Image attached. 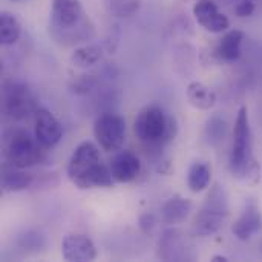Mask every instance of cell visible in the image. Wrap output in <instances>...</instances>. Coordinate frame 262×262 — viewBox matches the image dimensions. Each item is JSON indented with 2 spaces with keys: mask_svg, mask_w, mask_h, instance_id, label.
I'll use <instances>...</instances> for the list:
<instances>
[{
  "mask_svg": "<svg viewBox=\"0 0 262 262\" xmlns=\"http://www.w3.org/2000/svg\"><path fill=\"white\" fill-rule=\"evenodd\" d=\"M49 34L61 46H77L95 38V26L80 0H52Z\"/></svg>",
  "mask_w": 262,
  "mask_h": 262,
  "instance_id": "cell-1",
  "label": "cell"
},
{
  "mask_svg": "<svg viewBox=\"0 0 262 262\" xmlns=\"http://www.w3.org/2000/svg\"><path fill=\"white\" fill-rule=\"evenodd\" d=\"M68 178L78 189L112 187L111 169L103 163L98 147L91 141L80 143L68 163Z\"/></svg>",
  "mask_w": 262,
  "mask_h": 262,
  "instance_id": "cell-2",
  "label": "cell"
},
{
  "mask_svg": "<svg viewBox=\"0 0 262 262\" xmlns=\"http://www.w3.org/2000/svg\"><path fill=\"white\" fill-rule=\"evenodd\" d=\"M230 172L238 180L255 186L261 178V166L253 155V138L246 106L239 107L233 126V144L229 158Z\"/></svg>",
  "mask_w": 262,
  "mask_h": 262,
  "instance_id": "cell-3",
  "label": "cell"
},
{
  "mask_svg": "<svg viewBox=\"0 0 262 262\" xmlns=\"http://www.w3.org/2000/svg\"><path fill=\"white\" fill-rule=\"evenodd\" d=\"M134 130L137 138L147 147L163 149L175 138L178 123L177 118L167 114L163 107L147 106L137 115Z\"/></svg>",
  "mask_w": 262,
  "mask_h": 262,
  "instance_id": "cell-4",
  "label": "cell"
},
{
  "mask_svg": "<svg viewBox=\"0 0 262 262\" xmlns=\"http://www.w3.org/2000/svg\"><path fill=\"white\" fill-rule=\"evenodd\" d=\"M45 147L40 141L32 137L28 130L12 129L3 135V157L5 161L20 167L28 169L45 161Z\"/></svg>",
  "mask_w": 262,
  "mask_h": 262,
  "instance_id": "cell-5",
  "label": "cell"
},
{
  "mask_svg": "<svg viewBox=\"0 0 262 262\" xmlns=\"http://www.w3.org/2000/svg\"><path fill=\"white\" fill-rule=\"evenodd\" d=\"M229 196L220 183H215L207 193L204 204L193 220V232L196 236H212L215 235L229 216Z\"/></svg>",
  "mask_w": 262,
  "mask_h": 262,
  "instance_id": "cell-6",
  "label": "cell"
},
{
  "mask_svg": "<svg viewBox=\"0 0 262 262\" xmlns=\"http://www.w3.org/2000/svg\"><path fill=\"white\" fill-rule=\"evenodd\" d=\"M38 106L31 88L18 80H9L3 84V111L12 120H28L35 115Z\"/></svg>",
  "mask_w": 262,
  "mask_h": 262,
  "instance_id": "cell-7",
  "label": "cell"
},
{
  "mask_svg": "<svg viewBox=\"0 0 262 262\" xmlns=\"http://www.w3.org/2000/svg\"><path fill=\"white\" fill-rule=\"evenodd\" d=\"M94 135L103 150L117 152L126 140V121L112 112L101 114L94 123Z\"/></svg>",
  "mask_w": 262,
  "mask_h": 262,
  "instance_id": "cell-8",
  "label": "cell"
},
{
  "mask_svg": "<svg viewBox=\"0 0 262 262\" xmlns=\"http://www.w3.org/2000/svg\"><path fill=\"white\" fill-rule=\"evenodd\" d=\"M262 229V213L258 203L249 198L239 218L232 226V233L239 241H250Z\"/></svg>",
  "mask_w": 262,
  "mask_h": 262,
  "instance_id": "cell-9",
  "label": "cell"
},
{
  "mask_svg": "<svg viewBox=\"0 0 262 262\" xmlns=\"http://www.w3.org/2000/svg\"><path fill=\"white\" fill-rule=\"evenodd\" d=\"M34 123L35 138L45 149H51L55 144H58V141L63 137V127L60 121L52 115V112H49L45 107H38L34 115Z\"/></svg>",
  "mask_w": 262,
  "mask_h": 262,
  "instance_id": "cell-10",
  "label": "cell"
},
{
  "mask_svg": "<svg viewBox=\"0 0 262 262\" xmlns=\"http://www.w3.org/2000/svg\"><path fill=\"white\" fill-rule=\"evenodd\" d=\"M190 244L184 235L175 229H169L163 233L158 243V258L163 261H186L192 259Z\"/></svg>",
  "mask_w": 262,
  "mask_h": 262,
  "instance_id": "cell-11",
  "label": "cell"
},
{
  "mask_svg": "<svg viewBox=\"0 0 262 262\" xmlns=\"http://www.w3.org/2000/svg\"><path fill=\"white\" fill-rule=\"evenodd\" d=\"M193 15L196 21L209 32H224L230 28V20L220 11V6L213 0H198L193 5Z\"/></svg>",
  "mask_w": 262,
  "mask_h": 262,
  "instance_id": "cell-12",
  "label": "cell"
},
{
  "mask_svg": "<svg viewBox=\"0 0 262 262\" xmlns=\"http://www.w3.org/2000/svg\"><path fill=\"white\" fill-rule=\"evenodd\" d=\"M63 259L69 262H89L97 258V249L84 235H68L61 243Z\"/></svg>",
  "mask_w": 262,
  "mask_h": 262,
  "instance_id": "cell-13",
  "label": "cell"
},
{
  "mask_svg": "<svg viewBox=\"0 0 262 262\" xmlns=\"http://www.w3.org/2000/svg\"><path fill=\"white\" fill-rule=\"evenodd\" d=\"M114 181L117 183H130L134 181L141 170V163L138 157L129 150H120L109 164Z\"/></svg>",
  "mask_w": 262,
  "mask_h": 262,
  "instance_id": "cell-14",
  "label": "cell"
},
{
  "mask_svg": "<svg viewBox=\"0 0 262 262\" xmlns=\"http://www.w3.org/2000/svg\"><path fill=\"white\" fill-rule=\"evenodd\" d=\"M246 34L239 29H232L223 38L215 48V55L220 61L224 63H233L241 57L243 52V41Z\"/></svg>",
  "mask_w": 262,
  "mask_h": 262,
  "instance_id": "cell-15",
  "label": "cell"
},
{
  "mask_svg": "<svg viewBox=\"0 0 262 262\" xmlns=\"http://www.w3.org/2000/svg\"><path fill=\"white\" fill-rule=\"evenodd\" d=\"M35 180L34 173L26 172L25 169L15 167L5 161L2 167V187L5 192H20L32 187Z\"/></svg>",
  "mask_w": 262,
  "mask_h": 262,
  "instance_id": "cell-16",
  "label": "cell"
},
{
  "mask_svg": "<svg viewBox=\"0 0 262 262\" xmlns=\"http://www.w3.org/2000/svg\"><path fill=\"white\" fill-rule=\"evenodd\" d=\"M192 207H193V204L190 200L175 195V196L169 198L164 203V206L161 207V221L167 226L181 224L189 218Z\"/></svg>",
  "mask_w": 262,
  "mask_h": 262,
  "instance_id": "cell-17",
  "label": "cell"
},
{
  "mask_svg": "<svg viewBox=\"0 0 262 262\" xmlns=\"http://www.w3.org/2000/svg\"><path fill=\"white\" fill-rule=\"evenodd\" d=\"M106 48H111L106 41L103 43H89L81 48H77L71 55V63L75 68L88 69L98 64L106 52Z\"/></svg>",
  "mask_w": 262,
  "mask_h": 262,
  "instance_id": "cell-18",
  "label": "cell"
},
{
  "mask_svg": "<svg viewBox=\"0 0 262 262\" xmlns=\"http://www.w3.org/2000/svg\"><path fill=\"white\" fill-rule=\"evenodd\" d=\"M187 100L193 107L201 111H209L216 103V94L204 83L192 81L187 86Z\"/></svg>",
  "mask_w": 262,
  "mask_h": 262,
  "instance_id": "cell-19",
  "label": "cell"
},
{
  "mask_svg": "<svg viewBox=\"0 0 262 262\" xmlns=\"http://www.w3.org/2000/svg\"><path fill=\"white\" fill-rule=\"evenodd\" d=\"M212 178V170L206 163L196 161L189 167L187 172V186L192 192L198 193L209 187Z\"/></svg>",
  "mask_w": 262,
  "mask_h": 262,
  "instance_id": "cell-20",
  "label": "cell"
},
{
  "mask_svg": "<svg viewBox=\"0 0 262 262\" xmlns=\"http://www.w3.org/2000/svg\"><path fill=\"white\" fill-rule=\"evenodd\" d=\"M21 34V26L17 17L11 12L3 11L0 14V43L3 46L14 45Z\"/></svg>",
  "mask_w": 262,
  "mask_h": 262,
  "instance_id": "cell-21",
  "label": "cell"
},
{
  "mask_svg": "<svg viewBox=\"0 0 262 262\" xmlns=\"http://www.w3.org/2000/svg\"><path fill=\"white\" fill-rule=\"evenodd\" d=\"M227 132V121L226 118H223L221 115H213L212 118H209L206 129H204V137L206 141L212 146H216L218 143H221L226 137Z\"/></svg>",
  "mask_w": 262,
  "mask_h": 262,
  "instance_id": "cell-22",
  "label": "cell"
},
{
  "mask_svg": "<svg viewBox=\"0 0 262 262\" xmlns=\"http://www.w3.org/2000/svg\"><path fill=\"white\" fill-rule=\"evenodd\" d=\"M17 244L20 249H23L25 252H31V253H37L40 250H43L46 247V238L35 230H28L23 235L18 236Z\"/></svg>",
  "mask_w": 262,
  "mask_h": 262,
  "instance_id": "cell-23",
  "label": "cell"
},
{
  "mask_svg": "<svg viewBox=\"0 0 262 262\" xmlns=\"http://www.w3.org/2000/svg\"><path fill=\"white\" fill-rule=\"evenodd\" d=\"M107 9L117 17H129L140 9V0H107Z\"/></svg>",
  "mask_w": 262,
  "mask_h": 262,
  "instance_id": "cell-24",
  "label": "cell"
},
{
  "mask_svg": "<svg viewBox=\"0 0 262 262\" xmlns=\"http://www.w3.org/2000/svg\"><path fill=\"white\" fill-rule=\"evenodd\" d=\"M255 12V2L253 0H241L235 6V14L238 17H249Z\"/></svg>",
  "mask_w": 262,
  "mask_h": 262,
  "instance_id": "cell-25",
  "label": "cell"
},
{
  "mask_svg": "<svg viewBox=\"0 0 262 262\" xmlns=\"http://www.w3.org/2000/svg\"><path fill=\"white\" fill-rule=\"evenodd\" d=\"M138 224H140V229L143 230V233L150 235V233L154 232V229H155V224H157V223H155V216L150 215V213H144V215L140 218Z\"/></svg>",
  "mask_w": 262,
  "mask_h": 262,
  "instance_id": "cell-26",
  "label": "cell"
},
{
  "mask_svg": "<svg viewBox=\"0 0 262 262\" xmlns=\"http://www.w3.org/2000/svg\"><path fill=\"white\" fill-rule=\"evenodd\" d=\"M212 261L213 262H229V259H227L226 256H220V255H216V256H213V258H212Z\"/></svg>",
  "mask_w": 262,
  "mask_h": 262,
  "instance_id": "cell-27",
  "label": "cell"
},
{
  "mask_svg": "<svg viewBox=\"0 0 262 262\" xmlns=\"http://www.w3.org/2000/svg\"><path fill=\"white\" fill-rule=\"evenodd\" d=\"M226 2H232V0H226Z\"/></svg>",
  "mask_w": 262,
  "mask_h": 262,
  "instance_id": "cell-28",
  "label": "cell"
}]
</instances>
